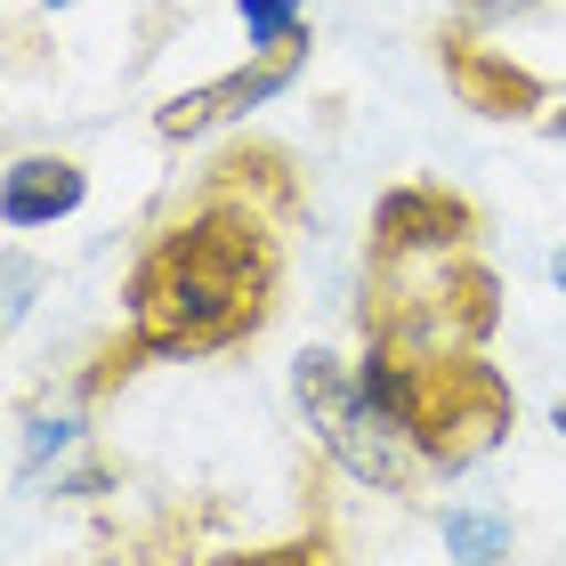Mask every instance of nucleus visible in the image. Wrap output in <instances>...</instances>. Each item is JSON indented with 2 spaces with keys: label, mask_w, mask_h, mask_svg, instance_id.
<instances>
[{
  "label": "nucleus",
  "mask_w": 566,
  "mask_h": 566,
  "mask_svg": "<svg viewBox=\"0 0 566 566\" xmlns=\"http://www.w3.org/2000/svg\"><path fill=\"white\" fill-rule=\"evenodd\" d=\"M130 348L138 356H202L268 324L275 307V235L243 202H202L130 268Z\"/></svg>",
  "instance_id": "f257e3e1"
},
{
  "label": "nucleus",
  "mask_w": 566,
  "mask_h": 566,
  "mask_svg": "<svg viewBox=\"0 0 566 566\" xmlns=\"http://www.w3.org/2000/svg\"><path fill=\"white\" fill-rule=\"evenodd\" d=\"M292 397H300L307 429H316V446L340 461L356 485H373V494H413L429 478L421 446L365 397V373H348L332 348H300L292 356Z\"/></svg>",
  "instance_id": "f03ea898"
},
{
  "label": "nucleus",
  "mask_w": 566,
  "mask_h": 566,
  "mask_svg": "<svg viewBox=\"0 0 566 566\" xmlns=\"http://www.w3.org/2000/svg\"><path fill=\"white\" fill-rule=\"evenodd\" d=\"M518 421V397H510V380L485 365L478 348H446V356H421L413 373V446L429 470H470L485 461L510 437Z\"/></svg>",
  "instance_id": "7ed1b4c3"
},
{
  "label": "nucleus",
  "mask_w": 566,
  "mask_h": 566,
  "mask_svg": "<svg viewBox=\"0 0 566 566\" xmlns=\"http://www.w3.org/2000/svg\"><path fill=\"white\" fill-rule=\"evenodd\" d=\"M478 235V211L446 187H389L373 211V260L405 268V260H453Z\"/></svg>",
  "instance_id": "20e7f679"
},
{
  "label": "nucleus",
  "mask_w": 566,
  "mask_h": 566,
  "mask_svg": "<svg viewBox=\"0 0 566 566\" xmlns=\"http://www.w3.org/2000/svg\"><path fill=\"white\" fill-rule=\"evenodd\" d=\"M300 57H307V33H292V41H275L260 65H243V73H227V82H211V90H195V97H170L163 114H154V130L163 138H202V130H219V122H235L243 106H260V97H275L283 82L300 73Z\"/></svg>",
  "instance_id": "39448f33"
},
{
  "label": "nucleus",
  "mask_w": 566,
  "mask_h": 566,
  "mask_svg": "<svg viewBox=\"0 0 566 566\" xmlns=\"http://www.w3.org/2000/svg\"><path fill=\"white\" fill-rule=\"evenodd\" d=\"M446 82H453L461 106H478L494 122H526L543 106V82H534L526 65H510L502 49H485V41H446Z\"/></svg>",
  "instance_id": "423d86ee"
},
{
  "label": "nucleus",
  "mask_w": 566,
  "mask_h": 566,
  "mask_svg": "<svg viewBox=\"0 0 566 566\" xmlns=\"http://www.w3.org/2000/svg\"><path fill=\"white\" fill-rule=\"evenodd\" d=\"M90 178L82 163H65V154H24V163H9V178H0V219L9 227H49L65 211H82Z\"/></svg>",
  "instance_id": "0eeeda50"
},
{
  "label": "nucleus",
  "mask_w": 566,
  "mask_h": 566,
  "mask_svg": "<svg viewBox=\"0 0 566 566\" xmlns=\"http://www.w3.org/2000/svg\"><path fill=\"white\" fill-rule=\"evenodd\" d=\"M446 558L453 566H502L510 558V518L502 510H478V502H453L446 510Z\"/></svg>",
  "instance_id": "6e6552de"
},
{
  "label": "nucleus",
  "mask_w": 566,
  "mask_h": 566,
  "mask_svg": "<svg viewBox=\"0 0 566 566\" xmlns=\"http://www.w3.org/2000/svg\"><path fill=\"white\" fill-rule=\"evenodd\" d=\"M235 9H243V24H251V41H260V49L300 33V0H235Z\"/></svg>",
  "instance_id": "1a4fd4ad"
},
{
  "label": "nucleus",
  "mask_w": 566,
  "mask_h": 566,
  "mask_svg": "<svg viewBox=\"0 0 566 566\" xmlns=\"http://www.w3.org/2000/svg\"><path fill=\"white\" fill-rule=\"evenodd\" d=\"M227 566H332L316 543H283V551H251V558H227Z\"/></svg>",
  "instance_id": "9d476101"
},
{
  "label": "nucleus",
  "mask_w": 566,
  "mask_h": 566,
  "mask_svg": "<svg viewBox=\"0 0 566 566\" xmlns=\"http://www.w3.org/2000/svg\"><path fill=\"white\" fill-rule=\"evenodd\" d=\"M24 292H33V268H24V260H9V324L24 316Z\"/></svg>",
  "instance_id": "9b49d317"
},
{
  "label": "nucleus",
  "mask_w": 566,
  "mask_h": 566,
  "mask_svg": "<svg viewBox=\"0 0 566 566\" xmlns=\"http://www.w3.org/2000/svg\"><path fill=\"white\" fill-rule=\"evenodd\" d=\"M551 283H558V292H566V251H551Z\"/></svg>",
  "instance_id": "f8f14e48"
},
{
  "label": "nucleus",
  "mask_w": 566,
  "mask_h": 566,
  "mask_svg": "<svg viewBox=\"0 0 566 566\" xmlns=\"http://www.w3.org/2000/svg\"><path fill=\"white\" fill-rule=\"evenodd\" d=\"M551 429H558V437H566V405H558V413H551Z\"/></svg>",
  "instance_id": "ddd939ff"
},
{
  "label": "nucleus",
  "mask_w": 566,
  "mask_h": 566,
  "mask_svg": "<svg viewBox=\"0 0 566 566\" xmlns=\"http://www.w3.org/2000/svg\"><path fill=\"white\" fill-rule=\"evenodd\" d=\"M49 9H65V0H49Z\"/></svg>",
  "instance_id": "4468645a"
}]
</instances>
